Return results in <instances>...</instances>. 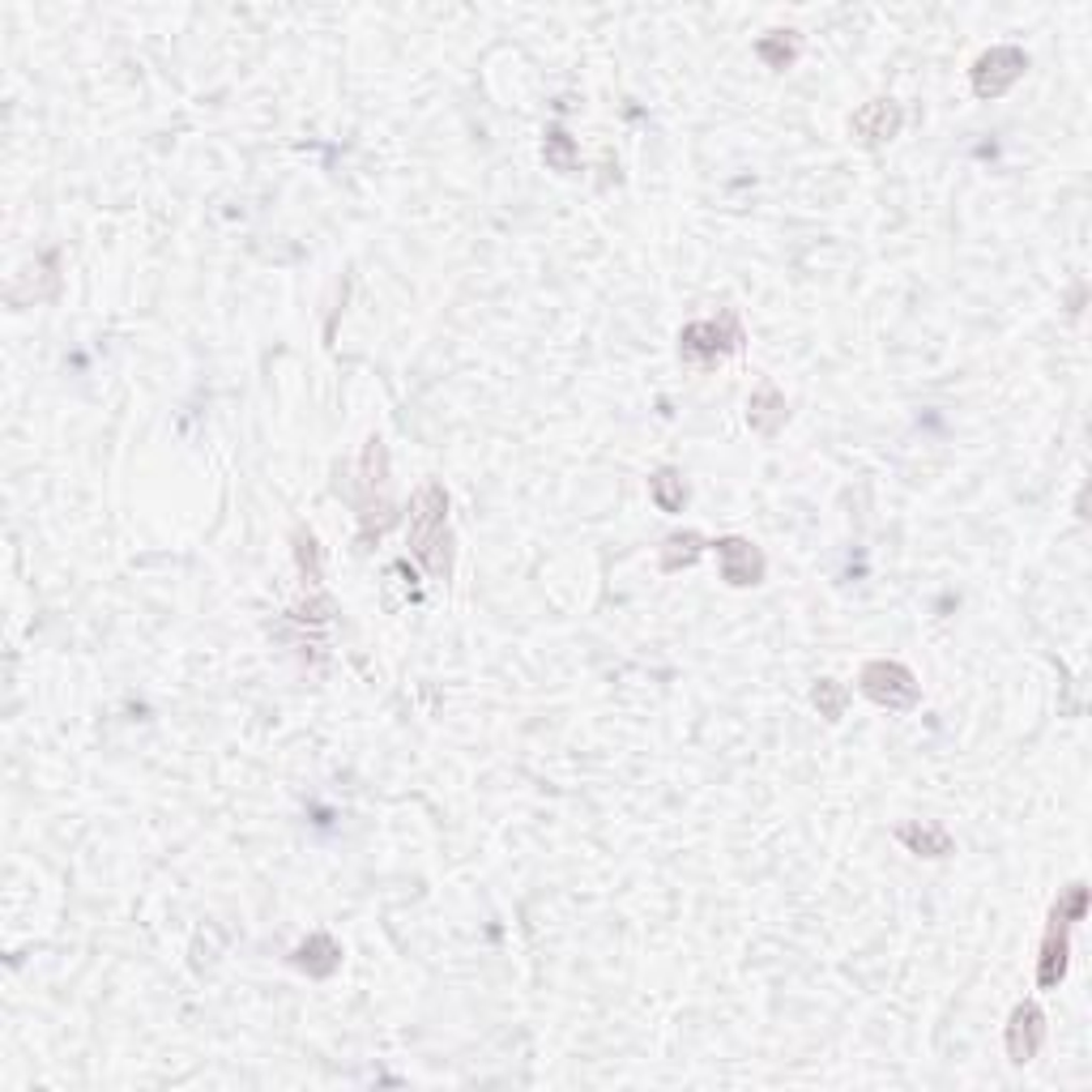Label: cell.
I'll return each mask as SVG.
<instances>
[{"instance_id": "cell-2", "label": "cell", "mask_w": 1092, "mask_h": 1092, "mask_svg": "<svg viewBox=\"0 0 1092 1092\" xmlns=\"http://www.w3.org/2000/svg\"><path fill=\"white\" fill-rule=\"evenodd\" d=\"M1062 964H1066V939L1058 935V927L1050 931V939H1046V956H1041V986H1054L1058 978H1062Z\"/></svg>"}, {"instance_id": "cell-1", "label": "cell", "mask_w": 1092, "mask_h": 1092, "mask_svg": "<svg viewBox=\"0 0 1092 1092\" xmlns=\"http://www.w3.org/2000/svg\"><path fill=\"white\" fill-rule=\"evenodd\" d=\"M1041 1046V1011L1037 1007H1020L1011 1015V1033H1007V1050L1011 1062H1029Z\"/></svg>"}]
</instances>
